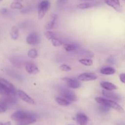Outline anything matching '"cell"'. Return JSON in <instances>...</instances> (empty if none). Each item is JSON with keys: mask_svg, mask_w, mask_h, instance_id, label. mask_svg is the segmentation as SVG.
<instances>
[{"mask_svg": "<svg viewBox=\"0 0 125 125\" xmlns=\"http://www.w3.org/2000/svg\"><path fill=\"white\" fill-rule=\"evenodd\" d=\"M95 101L97 103L100 104V105H104L109 107L110 108L114 109L116 111L120 113L124 112V109L121 107L117 102L114 101V100H110L107 98H101V97H96L95 98Z\"/></svg>", "mask_w": 125, "mask_h": 125, "instance_id": "obj_1", "label": "cell"}, {"mask_svg": "<svg viewBox=\"0 0 125 125\" xmlns=\"http://www.w3.org/2000/svg\"><path fill=\"white\" fill-rule=\"evenodd\" d=\"M50 2L48 0H43L39 3L38 6V17L42 19L45 17L46 12L50 7Z\"/></svg>", "mask_w": 125, "mask_h": 125, "instance_id": "obj_2", "label": "cell"}, {"mask_svg": "<svg viewBox=\"0 0 125 125\" xmlns=\"http://www.w3.org/2000/svg\"><path fill=\"white\" fill-rule=\"evenodd\" d=\"M37 120L36 115L32 113H29L26 117L24 118L21 121H18L17 123V125H29L35 122Z\"/></svg>", "mask_w": 125, "mask_h": 125, "instance_id": "obj_3", "label": "cell"}, {"mask_svg": "<svg viewBox=\"0 0 125 125\" xmlns=\"http://www.w3.org/2000/svg\"><path fill=\"white\" fill-rule=\"evenodd\" d=\"M27 44L29 45H35L39 43L40 41V38L39 34L37 33H31L28 34L26 39Z\"/></svg>", "mask_w": 125, "mask_h": 125, "instance_id": "obj_4", "label": "cell"}, {"mask_svg": "<svg viewBox=\"0 0 125 125\" xmlns=\"http://www.w3.org/2000/svg\"><path fill=\"white\" fill-rule=\"evenodd\" d=\"M17 94H18V97L21 99L22 100L24 101L25 102L28 103V104H31V105H34L35 104V101L34 99L29 96L28 94H27L24 91L21 90V89H18L17 91Z\"/></svg>", "mask_w": 125, "mask_h": 125, "instance_id": "obj_5", "label": "cell"}, {"mask_svg": "<svg viewBox=\"0 0 125 125\" xmlns=\"http://www.w3.org/2000/svg\"><path fill=\"white\" fill-rule=\"evenodd\" d=\"M103 94L104 96L107 98L108 99L114 100V101L120 102L122 100V98L119 94L114 93L112 91H107L104 89V90L103 91Z\"/></svg>", "mask_w": 125, "mask_h": 125, "instance_id": "obj_6", "label": "cell"}, {"mask_svg": "<svg viewBox=\"0 0 125 125\" xmlns=\"http://www.w3.org/2000/svg\"><path fill=\"white\" fill-rule=\"evenodd\" d=\"M62 98L67 99L70 102H75L78 100L76 94L70 89H64L62 92Z\"/></svg>", "mask_w": 125, "mask_h": 125, "instance_id": "obj_7", "label": "cell"}, {"mask_svg": "<svg viewBox=\"0 0 125 125\" xmlns=\"http://www.w3.org/2000/svg\"><path fill=\"white\" fill-rule=\"evenodd\" d=\"M62 80L67 82L68 87L73 89H78L81 87V83L79 81L74 78H68V77H64L62 78Z\"/></svg>", "mask_w": 125, "mask_h": 125, "instance_id": "obj_8", "label": "cell"}, {"mask_svg": "<svg viewBox=\"0 0 125 125\" xmlns=\"http://www.w3.org/2000/svg\"><path fill=\"white\" fill-rule=\"evenodd\" d=\"M29 113V112H28L23 111V110H18L11 115V118H12V120H14L17 122H18V121H21L25 117H26Z\"/></svg>", "mask_w": 125, "mask_h": 125, "instance_id": "obj_9", "label": "cell"}, {"mask_svg": "<svg viewBox=\"0 0 125 125\" xmlns=\"http://www.w3.org/2000/svg\"><path fill=\"white\" fill-rule=\"evenodd\" d=\"M97 75L92 72H85L79 75L78 79L80 81H93L97 79Z\"/></svg>", "mask_w": 125, "mask_h": 125, "instance_id": "obj_10", "label": "cell"}, {"mask_svg": "<svg viewBox=\"0 0 125 125\" xmlns=\"http://www.w3.org/2000/svg\"><path fill=\"white\" fill-rule=\"evenodd\" d=\"M25 69L28 74L31 75H35L40 72L39 67L32 62H28L25 64Z\"/></svg>", "mask_w": 125, "mask_h": 125, "instance_id": "obj_11", "label": "cell"}, {"mask_svg": "<svg viewBox=\"0 0 125 125\" xmlns=\"http://www.w3.org/2000/svg\"><path fill=\"white\" fill-rule=\"evenodd\" d=\"M104 1L106 4L113 8L117 12L122 11V7L119 0H104Z\"/></svg>", "mask_w": 125, "mask_h": 125, "instance_id": "obj_12", "label": "cell"}, {"mask_svg": "<svg viewBox=\"0 0 125 125\" xmlns=\"http://www.w3.org/2000/svg\"><path fill=\"white\" fill-rule=\"evenodd\" d=\"M57 18H58V15L57 14H56V13H52V14H51L50 15V20L46 23V24L45 25V29H47V30H50V29H53Z\"/></svg>", "mask_w": 125, "mask_h": 125, "instance_id": "obj_13", "label": "cell"}, {"mask_svg": "<svg viewBox=\"0 0 125 125\" xmlns=\"http://www.w3.org/2000/svg\"><path fill=\"white\" fill-rule=\"evenodd\" d=\"M76 119L78 123L80 125H87L89 121L87 116L83 113H78L76 115Z\"/></svg>", "mask_w": 125, "mask_h": 125, "instance_id": "obj_14", "label": "cell"}, {"mask_svg": "<svg viewBox=\"0 0 125 125\" xmlns=\"http://www.w3.org/2000/svg\"><path fill=\"white\" fill-rule=\"evenodd\" d=\"M101 87L104 88L105 90L107 91H113L117 89V87L113 84L112 83L109 82H102L100 83Z\"/></svg>", "mask_w": 125, "mask_h": 125, "instance_id": "obj_15", "label": "cell"}, {"mask_svg": "<svg viewBox=\"0 0 125 125\" xmlns=\"http://www.w3.org/2000/svg\"><path fill=\"white\" fill-rule=\"evenodd\" d=\"M97 5L96 2H84V3H81L77 6V7L80 9H87L92 8Z\"/></svg>", "mask_w": 125, "mask_h": 125, "instance_id": "obj_16", "label": "cell"}, {"mask_svg": "<svg viewBox=\"0 0 125 125\" xmlns=\"http://www.w3.org/2000/svg\"><path fill=\"white\" fill-rule=\"evenodd\" d=\"M10 36L11 39L13 40H16L19 38V30L17 26H14L11 29L10 32Z\"/></svg>", "mask_w": 125, "mask_h": 125, "instance_id": "obj_17", "label": "cell"}, {"mask_svg": "<svg viewBox=\"0 0 125 125\" xmlns=\"http://www.w3.org/2000/svg\"><path fill=\"white\" fill-rule=\"evenodd\" d=\"M115 72V69L112 67H104L100 70V73L104 75H112Z\"/></svg>", "mask_w": 125, "mask_h": 125, "instance_id": "obj_18", "label": "cell"}, {"mask_svg": "<svg viewBox=\"0 0 125 125\" xmlns=\"http://www.w3.org/2000/svg\"><path fill=\"white\" fill-rule=\"evenodd\" d=\"M63 48L67 51H73L78 48V45L75 43H65L63 44Z\"/></svg>", "mask_w": 125, "mask_h": 125, "instance_id": "obj_19", "label": "cell"}, {"mask_svg": "<svg viewBox=\"0 0 125 125\" xmlns=\"http://www.w3.org/2000/svg\"><path fill=\"white\" fill-rule=\"evenodd\" d=\"M56 102L60 105H62V106H68L71 104V102L68 100L67 99H65L63 98H61V97H57L55 99Z\"/></svg>", "mask_w": 125, "mask_h": 125, "instance_id": "obj_20", "label": "cell"}, {"mask_svg": "<svg viewBox=\"0 0 125 125\" xmlns=\"http://www.w3.org/2000/svg\"><path fill=\"white\" fill-rule=\"evenodd\" d=\"M8 104L3 99H0V113H4L7 110Z\"/></svg>", "mask_w": 125, "mask_h": 125, "instance_id": "obj_21", "label": "cell"}, {"mask_svg": "<svg viewBox=\"0 0 125 125\" xmlns=\"http://www.w3.org/2000/svg\"><path fill=\"white\" fill-rule=\"evenodd\" d=\"M79 62L82 64L84 65L85 66H90L93 64V61L91 59L88 58H83L80 59L79 60Z\"/></svg>", "mask_w": 125, "mask_h": 125, "instance_id": "obj_22", "label": "cell"}, {"mask_svg": "<svg viewBox=\"0 0 125 125\" xmlns=\"http://www.w3.org/2000/svg\"><path fill=\"white\" fill-rule=\"evenodd\" d=\"M51 41L52 43V45L54 47H60L63 44V43L59 39L56 38V37L51 39Z\"/></svg>", "mask_w": 125, "mask_h": 125, "instance_id": "obj_23", "label": "cell"}, {"mask_svg": "<svg viewBox=\"0 0 125 125\" xmlns=\"http://www.w3.org/2000/svg\"><path fill=\"white\" fill-rule=\"evenodd\" d=\"M38 52L35 49H32L29 50L28 52V56L31 58H35L37 57Z\"/></svg>", "mask_w": 125, "mask_h": 125, "instance_id": "obj_24", "label": "cell"}, {"mask_svg": "<svg viewBox=\"0 0 125 125\" xmlns=\"http://www.w3.org/2000/svg\"><path fill=\"white\" fill-rule=\"evenodd\" d=\"M10 7L13 9H21L23 8V6L21 2L15 1L11 3Z\"/></svg>", "mask_w": 125, "mask_h": 125, "instance_id": "obj_25", "label": "cell"}, {"mask_svg": "<svg viewBox=\"0 0 125 125\" xmlns=\"http://www.w3.org/2000/svg\"><path fill=\"white\" fill-rule=\"evenodd\" d=\"M45 36L48 40H51V39H52V38L55 37L54 33H52V32L50 31H47L45 33Z\"/></svg>", "mask_w": 125, "mask_h": 125, "instance_id": "obj_26", "label": "cell"}, {"mask_svg": "<svg viewBox=\"0 0 125 125\" xmlns=\"http://www.w3.org/2000/svg\"><path fill=\"white\" fill-rule=\"evenodd\" d=\"M59 69L62 71H65V72H68V71H70L72 70V67L70 66L67 64H62L59 66Z\"/></svg>", "mask_w": 125, "mask_h": 125, "instance_id": "obj_27", "label": "cell"}, {"mask_svg": "<svg viewBox=\"0 0 125 125\" xmlns=\"http://www.w3.org/2000/svg\"><path fill=\"white\" fill-rule=\"evenodd\" d=\"M110 109L111 108L107 106V105H100V106L99 107V109L101 112H107L110 110Z\"/></svg>", "mask_w": 125, "mask_h": 125, "instance_id": "obj_28", "label": "cell"}, {"mask_svg": "<svg viewBox=\"0 0 125 125\" xmlns=\"http://www.w3.org/2000/svg\"><path fill=\"white\" fill-rule=\"evenodd\" d=\"M120 79L122 83H125V74L123 73L120 75Z\"/></svg>", "mask_w": 125, "mask_h": 125, "instance_id": "obj_29", "label": "cell"}, {"mask_svg": "<svg viewBox=\"0 0 125 125\" xmlns=\"http://www.w3.org/2000/svg\"><path fill=\"white\" fill-rule=\"evenodd\" d=\"M67 1V0H57V4L58 5H62L64 4Z\"/></svg>", "mask_w": 125, "mask_h": 125, "instance_id": "obj_30", "label": "cell"}, {"mask_svg": "<svg viewBox=\"0 0 125 125\" xmlns=\"http://www.w3.org/2000/svg\"><path fill=\"white\" fill-rule=\"evenodd\" d=\"M7 12V9L6 8H2L1 10H0V13L1 14H6Z\"/></svg>", "mask_w": 125, "mask_h": 125, "instance_id": "obj_31", "label": "cell"}, {"mask_svg": "<svg viewBox=\"0 0 125 125\" xmlns=\"http://www.w3.org/2000/svg\"><path fill=\"white\" fill-rule=\"evenodd\" d=\"M0 125H11V122L10 121H7V122L5 123H0Z\"/></svg>", "mask_w": 125, "mask_h": 125, "instance_id": "obj_32", "label": "cell"}, {"mask_svg": "<svg viewBox=\"0 0 125 125\" xmlns=\"http://www.w3.org/2000/svg\"><path fill=\"white\" fill-rule=\"evenodd\" d=\"M107 61L110 63H114V58L112 57H110L109 58L108 60H107Z\"/></svg>", "mask_w": 125, "mask_h": 125, "instance_id": "obj_33", "label": "cell"}, {"mask_svg": "<svg viewBox=\"0 0 125 125\" xmlns=\"http://www.w3.org/2000/svg\"><path fill=\"white\" fill-rule=\"evenodd\" d=\"M15 1H16V2H22V1H23V0H14Z\"/></svg>", "mask_w": 125, "mask_h": 125, "instance_id": "obj_34", "label": "cell"}, {"mask_svg": "<svg viewBox=\"0 0 125 125\" xmlns=\"http://www.w3.org/2000/svg\"><path fill=\"white\" fill-rule=\"evenodd\" d=\"M84 1H94V0H84Z\"/></svg>", "mask_w": 125, "mask_h": 125, "instance_id": "obj_35", "label": "cell"}, {"mask_svg": "<svg viewBox=\"0 0 125 125\" xmlns=\"http://www.w3.org/2000/svg\"></svg>", "mask_w": 125, "mask_h": 125, "instance_id": "obj_36", "label": "cell"}, {"mask_svg": "<svg viewBox=\"0 0 125 125\" xmlns=\"http://www.w3.org/2000/svg\"><path fill=\"white\" fill-rule=\"evenodd\" d=\"M1 1H2V0H0V2H1Z\"/></svg>", "mask_w": 125, "mask_h": 125, "instance_id": "obj_37", "label": "cell"}, {"mask_svg": "<svg viewBox=\"0 0 125 125\" xmlns=\"http://www.w3.org/2000/svg\"><path fill=\"white\" fill-rule=\"evenodd\" d=\"M123 1H125V0H123Z\"/></svg>", "mask_w": 125, "mask_h": 125, "instance_id": "obj_38", "label": "cell"}]
</instances>
